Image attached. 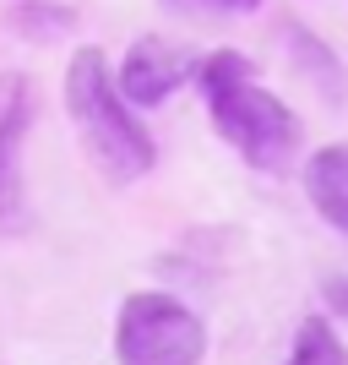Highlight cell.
<instances>
[{"label":"cell","mask_w":348,"mask_h":365,"mask_svg":"<svg viewBox=\"0 0 348 365\" xmlns=\"http://www.w3.org/2000/svg\"><path fill=\"white\" fill-rule=\"evenodd\" d=\"M201 93H207V115L218 137L256 169H283L300 148V120L283 98L261 88L251 76V61L240 49H218L201 61Z\"/></svg>","instance_id":"cell-1"},{"label":"cell","mask_w":348,"mask_h":365,"mask_svg":"<svg viewBox=\"0 0 348 365\" xmlns=\"http://www.w3.org/2000/svg\"><path fill=\"white\" fill-rule=\"evenodd\" d=\"M65 109L76 120V137L82 148L93 153V164L104 169L109 180H142L152 169V137L147 125L131 115L120 82L109 76L104 49H76L71 55V71H65Z\"/></svg>","instance_id":"cell-2"},{"label":"cell","mask_w":348,"mask_h":365,"mask_svg":"<svg viewBox=\"0 0 348 365\" xmlns=\"http://www.w3.org/2000/svg\"><path fill=\"white\" fill-rule=\"evenodd\" d=\"M207 327L174 294H131L115 322V360L120 365H201Z\"/></svg>","instance_id":"cell-3"},{"label":"cell","mask_w":348,"mask_h":365,"mask_svg":"<svg viewBox=\"0 0 348 365\" xmlns=\"http://www.w3.org/2000/svg\"><path fill=\"white\" fill-rule=\"evenodd\" d=\"M33 131V82L0 76V235H22L33 224L22 185V142Z\"/></svg>","instance_id":"cell-4"},{"label":"cell","mask_w":348,"mask_h":365,"mask_svg":"<svg viewBox=\"0 0 348 365\" xmlns=\"http://www.w3.org/2000/svg\"><path fill=\"white\" fill-rule=\"evenodd\" d=\"M191 76H196L191 49L169 44V38H137L125 66H120V93L131 104H164L169 93L180 82H191Z\"/></svg>","instance_id":"cell-5"},{"label":"cell","mask_w":348,"mask_h":365,"mask_svg":"<svg viewBox=\"0 0 348 365\" xmlns=\"http://www.w3.org/2000/svg\"><path fill=\"white\" fill-rule=\"evenodd\" d=\"M305 191L316 202V213L332 229L348 235V142H332V148L310 153V164H305Z\"/></svg>","instance_id":"cell-6"},{"label":"cell","mask_w":348,"mask_h":365,"mask_svg":"<svg viewBox=\"0 0 348 365\" xmlns=\"http://www.w3.org/2000/svg\"><path fill=\"white\" fill-rule=\"evenodd\" d=\"M283 365H348V354H343V344H337V333H332L327 317H305Z\"/></svg>","instance_id":"cell-7"},{"label":"cell","mask_w":348,"mask_h":365,"mask_svg":"<svg viewBox=\"0 0 348 365\" xmlns=\"http://www.w3.org/2000/svg\"><path fill=\"white\" fill-rule=\"evenodd\" d=\"M164 6H180V11H256L261 0H164Z\"/></svg>","instance_id":"cell-8"},{"label":"cell","mask_w":348,"mask_h":365,"mask_svg":"<svg viewBox=\"0 0 348 365\" xmlns=\"http://www.w3.org/2000/svg\"><path fill=\"white\" fill-rule=\"evenodd\" d=\"M321 294H327V305H332L337 317H348V273H343V278H327V284H321Z\"/></svg>","instance_id":"cell-9"}]
</instances>
